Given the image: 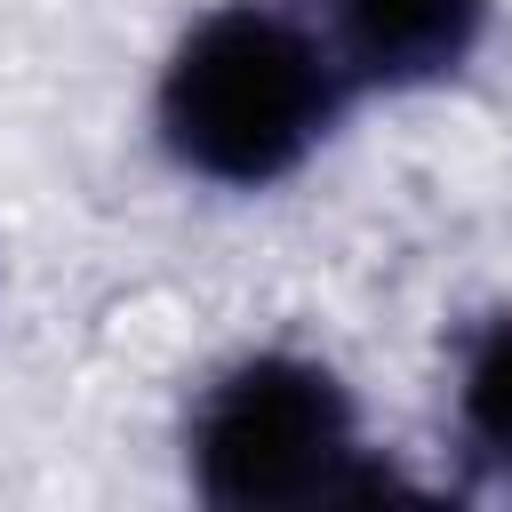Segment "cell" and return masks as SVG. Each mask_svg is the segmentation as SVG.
<instances>
[{"label": "cell", "instance_id": "6da1fadb", "mask_svg": "<svg viewBox=\"0 0 512 512\" xmlns=\"http://www.w3.org/2000/svg\"><path fill=\"white\" fill-rule=\"evenodd\" d=\"M344 88L352 64L336 56L328 24L272 0H224L160 64L152 120L184 176L264 192L320 152L344 112Z\"/></svg>", "mask_w": 512, "mask_h": 512}, {"label": "cell", "instance_id": "3957f363", "mask_svg": "<svg viewBox=\"0 0 512 512\" xmlns=\"http://www.w3.org/2000/svg\"><path fill=\"white\" fill-rule=\"evenodd\" d=\"M320 24L352 64V88H432L472 64L488 0H328Z\"/></svg>", "mask_w": 512, "mask_h": 512}, {"label": "cell", "instance_id": "277c9868", "mask_svg": "<svg viewBox=\"0 0 512 512\" xmlns=\"http://www.w3.org/2000/svg\"><path fill=\"white\" fill-rule=\"evenodd\" d=\"M456 424L472 456L512 472V312H496L456 360Z\"/></svg>", "mask_w": 512, "mask_h": 512}, {"label": "cell", "instance_id": "7a4b0ae2", "mask_svg": "<svg viewBox=\"0 0 512 512\" xmlns=\"http://www.w3.org/2000/svg\"><path fill=\"white\" fill-rule=\"evenodd\" d=\"M360 416L328 360L312 352H248L224 376H208L184 464L208 504L272 512V504H320L352 496L360 480Z\"/></svg>", "mask_w": 512, "mask_h": 512}]
</instances>
